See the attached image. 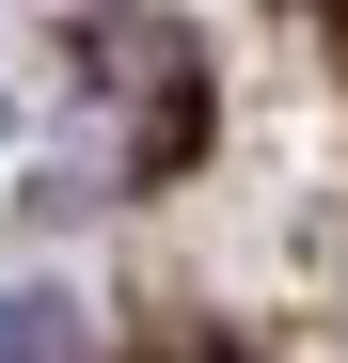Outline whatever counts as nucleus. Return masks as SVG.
<instances>
[{"label": "nucleus", "instance_id": "1", "mask_svg": "<svg viewBox=\"0 0 348 363\" xmlns=\"http://www.w3.org/2000/svg\"><path fill=\"white\" fill-rule=\"evenodd\" d=\"M0 363H80V300H48V284H0Z\"/></svg>", "mask_w": 348, "mask_h": 363}, {"label": "nucleus", "instance_id": "2", "mask_svg": "<svg viewBox=\"0 0 348 363\" xmlns=\"http://www.w3.org/2000/svg\"><path fill=\"white\" fill-rule=\"evenodd\" d=\"M190 363H238V347H190Z\"/></svg>", "mask_w": 348, "mask_h": 363}, {"label": "nucleus", "instance_id": "3", "mask_svg": "<svg viewBox=\"0 0 348 363\" xmlns=\"http://www.w3.org/2000/svg\"><path fill=\"white\" fill-rule=\"evenodd\" d=\"M332 16H348V0H332Z\"/></svg>", "mask_w": 348, "mask_h": 363}]
</instances>
